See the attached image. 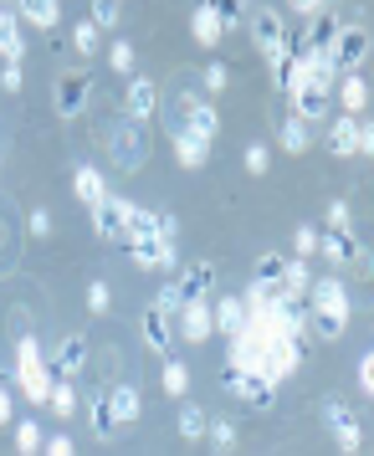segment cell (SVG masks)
<instances>
[{
  "label": "cell",
  "instance_id": "obj_1",
  "mask_svg": "<svg viewBox=\"0 0 374 456\" xmlns=\"http://www.w3.org/2000/svg\"><path fill=\"white\" fill-rule=\"evenodd\" d=\"M128 256L139 267H169L175 272V241L159 236V210L149 206H128Z\"/></svg>",
  "mask_w": 374,
  "mask_h": 456
},
{
  "label": "cell",
  "instance_id": "obj_2",
  "mask_svg": "<svg viewBox=\"0 0 374 456\" xmlns=\"http://www.w3.org/2000/svg\"><path fill=\"white\" fill-rule=\"evenodd\" d=\"M165 128H169V139L190 134V139H200V144H215V134H221V113L210 108V98L185 93V98H175V103L165 108Z\"/></svg>",
  "mask_w": 374,
  "mask_h": 456
},
{
  "label": "cell",
  "instance_id": "obj_3",
  "mask_svg": "<svg viewBox=\"0 0 374 456\" xmlns=\"http://www.w3.org/2000/svg\"><path fill=\"white\" fill-rule=\"evenodd\" d=\"M288 98H292V118H303L308 128L333 118V83L313 77V72H303V67H297V77H292Z\"/></svg>",
  "mask_w": 374,
  "mask_h": 456
},
{
  "label": "cell",
  "instance_id": "obj_4",
  "mask_svg": "<svg viewBox=\"0 0 374 456\" xmlns=\"http://www.w3.org/2000/svg\"><path fill=\"white\" fill-rule=\"evenodd\" d=\"M46 354H42V344L31 338V333H21L16 338V379H21V390H26V400L31 405H46L52 400V379H46Z\"/></svg>",
  "mask_w": 374,
  "mask_h": 456
},
{
  "label": "cell",
  "instance_id": "obj_5",
  "mask_svg": "<svg viewBox=\"0 0 374 456\" xmlns=\"http://www.w3.org/2000/svg\"><path fill=\"white\" fill-rule=\"evenodd\" d=\"M221 385H226L236 400H247L251 411H272V400H277V385H272L267 374H256V370H236V364H221Z\"/></svg>",
  "mask_w": 374,
  "mask_h": 456
},
{
  "label": "cell",
  "instance_id": "obj_6",
  "mask_svg": "<svg viewBox=\"0 0 374 456\" xmlns=\"http://www.w3.org/2000/svg\"><path fill=\"white\" fill-rule=\"evenodd\" d=\"M303 359H308V344H303V333H272L267 344V379L277 385V379H288V374L303 370Z\"/></svg>",
  "mask_w": 374,
  "mask_h": 456
},
{
  "label": "cell",
  "instance_id": "obj_7",
  "mask_svg": "<svg viewBox=\"0 0 374 456\" xmlns=\"http://www.w3.org/2000/svg\"><path fill=\"white\" fill-rule=\"evenodd\" d=\"M247 31H251V42H256V52L262 57H282V11H272V5H247Z\"/></svg>",
  "mask_w": 374,
  "mask_h": 456
},
{
  "label": "cell",
  "instance_id": "obj_8",
  "mask_svg": "<svg viewBox=\"0 0 374 456\" xmlns=\"http://www.w3.org/2000/svg\"><path fill=\"white\" fill-rule=\"evenodd\" d=\"M108 159L118 169H139L149 159V144H144V128L139 124H118L108 134Z\"/></svg>",
  "mask_w": 374,
  "mask_h": 456
},
{
  "label": "cell",
  "instance_id": "obj_9",
  "mask_svg": "<svg viewBox=\"0 0 374 456\" xmlns=\"http://www.w3.org/2000/svg\"><path fill=\"white\" fill-rule=\"evenodd\" d=\"M323 420H329V431H333V441H338V452L344 456H354L359 446H364V426L354 420V411L344 405V400H323Z\"/></svg>",
  "mask_w": 374,
  "mask_h": 456
},
{
  "label": "cell",
  "instance_id": "obj_10",
  "mask_svg": "<svg viewBox=\"0 0 374 456\" xmlns=\"http://www.w3.org/2000/svg\"><path fill=\"white\" fill-rule=\"evenodd\" d=\"M370 57V31L364 26H338V42H333V72L349 77L354 67H364Z\"/></svg>",
  "mask_w": 374,
  "mask_h": 456
},
{
  "label": "cell",
  "instance_id": "obj_11",
  "mask_svg": "<svg viewBox=\"0 0 374 456\" xmlns=\"http://www.w3.org/2000/svg\"><path fill=\"white\" fill-rule=\"evenodd\" d=\"M308 313H329V318H344V323H349V288H344L338 277H313Z\"/></svg>",
  "mask_w": 374,
  "mask_h": 456
},
{
  "label": "cell",
  "instance_id": "obj_12",
  "mask_svg": "<svg viewBox=\"0 0 374 456\" xmlns=\"http://www.w3.org/2000/svg\"><path fill=\"white\" fill-rule=\"evenodd\" d=\"M169 282H175V292H180V308H190V303H206L210 297L215 267H210V262H190V267H180Z\"/></svg>",
  "mask_w": 374,
  "mask_h": 456
},
{
  "label": "cell",
  "instance_id": "obj_13",
  "mask_svg": "<svg viewBox=\"0 0 374 456\" xmlns=\"http://www.w3.org/2000/svg\"><path fill=\"white\" fill-rule=\"evenodd\" d=\"M159 113V83L154 77H128V98H124V124H144Z\"/></svg>",
  "mask_w": 374,
  "mask_h": 456
},
{
  "label": "cell",
  "instance_id": "obj_14",
  "mask_svg": "<svg viewBox=\"0 0 374 456\" xmlns=\"http://www.w3.org/2000/svg\"><path fill=\"white\" fill-rule=\"evenodd\" d=\"M93 231L103 236V241H128V200L118 195H108L93 206Z\"/></svg>",
  "mask_w": 374,
  "mask_h": 456
},
{
  "label": "cell",
  "instance_id": "obj_15",
  "mask_svg": "<svg viewBox=\"0 0 374 456\" xmlns=\"http://www.w3.org/2000/svg\"><path fill=\"white\" fill-rule=\"evenodd\" d=\"M46 370L57 374V379H77V374L87 370V338L83 333H67L62 344H57V354L46 359Z\"/></svg>",
  "mask_w": 374,
  "mask_h": 456
},
{
  "label": "cell",
  "instance_id": "obj_16",
  "mask_svg": "<svg viewBox=\"0 0 374 456\" xmlns=\"http://www.w3.org/2000/svg\"><path fill=\"white\" fill-rule=\"evenodd\" d=\"M93 98V83H87V72H67L62 83H57V113L62 118H77Z\"/></svg>",
  "mask_w": 374,
  "mask_h": 456
},
{
  "label": "cell",
  "instance_id": "obj_17",
  "mask_svg": "<svg viewBox=\"0 0 374 456\" xmlns=\"http://www.w3.org/2000/svg\"><path fill=\"white\" fill-rule=\"evenodd\" d=\"M318 251L329 256L333 267H354V256H359V236L354 231H318Z\"/></svg>",
  "mask_w": 374,
  "mask_h": 456
},
{
  "label": "cell",
  "instance_id": "obj_18",
  "mask_svg": "<svg viewBox=\"0 0 374 456\" xmlns=\"http://www.w3.org/2000/svg\"><path fill=\"white\" fill-rule=\"evenodd\" d=\"M210 333H215V313H210V303H190V308H180V338H185V344H206Z\"/></svg>",
  "mask_w": 374,
  "mask_h": 456
},
{
  "label": "cell",
  "instance_id": "obj_19",
  "mask_svg": "<svg viewBox=\"0 0 374 456\" xmlns=\"http://www.w3.org/2000/svg\"><path fill=\"white\" fill-rule=\"evenodd\" d=\"M329 154H333V159H349V154H359V118H349V113L329 118Z\"/></svg>",
  "mask_w": 374,
  "mask_h": 456
},
{
  "label": "cell",
  "instance_id": "obj_20",
  "mask_svg": "<svg viewBox=\"0 0 374 456\" xmlns=\"http://www.w3.org/2000/svg\"><path fill=\"white\" fill-rule=\"evenodd\" d=\"M139 333H144V344L154 354H169V313L165 308H154V303H149L144 318H139Z\"/></svg>",
  "mask_w": 374,
  "mask_h": 456
},
{
  "label": "cell",
  "instance_id": "obj_21",
  "mask_svg": "<svg viewBox=\"0 0 374 456\" xmlns=\"http://www.w3.org/2000/svg\"><path fill=\"white\" fill-rule=\"evenodd\" d=\"M72 195H77V200H83L87 210L98 206V200H108V185H103V175H98L93 165H77V169H72Z\"/></svg>",
  "mask_w": 374,
  "mask_h": 456
},
{
  "label": "cell",
  "instance_id": "obj_22",
  "mask_svg": "<svg viewBox=\"0 0 374 456\" xmlns=\"http://www.w3.org/2000/svg\"><path fill=\"white\" fill-rule=\"evenodd\" d=\"M190 37L200 46H215L226 31H221V5H195V16H190Z\"/></svg>",
  "mask_w": 374,
  "mask_h": 456
},
{
  "label": "cell",
  "instance_id": "obj_23",
  "mask_svg": "<svg viewBox=\"0 0 374 456\" xmlns=\"http://www.w3.org/2000/svg\"><path fill=\"white\" fill-rule=\"evenodd\" d=\"M21 57H26L21 21H16V11H0V62H16V67H21Z\"/></svg>",
  "mask_w": 374,
  "mask_h": 456
},
{
  "label": "cell",
  "instance_id": "obj_24",
  "mask_svg": "<svg viewBox=\"0 0 374 456\" xmlns=\"http://www.w3.org/2000/svg\"><path fill=\"white\" fill-rule=\"evenodd\" d=\"M108 405H113V420H118V426L139 420V411H144V400H139V385H113V390H108Z\"/></svg>",
  "mask_w": 374,
  "mask_h": 456
},
{
  "label": "cell",
  "instance_id": "obj_25",
  "mask_svg": "<svg viewBox=\"0 0 374 456\" xmlns=\"http://www.w3.org/2000/svg\"><path fill=\"white\" fill-rule=\"evenodd\" d=\"M210 313H215V329L226 333V338H236V333L247 329V303L241 297H221Z\"/></svg>",
  "mask_w": 374,
  "mask_h": 456
},
{
  "label": "cell",
  "instance_id": "obj_26",
  "mask_svg": "<svg viewBox=\"0 0 374 456\" xmlns=\"http://www.w3.org/2000/svg\"><path fill=\"white\" fill-rule=\"evenodd\" d=\"M364 103H370V83H364L359 72H349V77L338 83V108H344L349 118H359V113H364Z\"/></svg>",
  "mask_w": 374,
  "mask_h": 456
},
{
  "label": "cell",
  "instance_id": "obj_27",
  "mask_svg": "<svg viewBox=\"0 0 374 456\" xmlns=\"http://www.w3.org/2000/svg\"><path fill=\"white\" fill-rule=\"evenodd\" d=\"M16 21H37L42 31H52V26L62 21V5L57 0H21L16 5Z\"/></svg>",
  "mask_w": 374,
  "mask_h": 456
},
{
  "label": "cell",
  "instance_id": "obj_28",
  "mask_svg": "<svg viewBox=\"0 0 374 456\" xmlns=\"http://www.w3.org/2000/svg\"><path fill=\"white\" fill-rule=\"evenodd\" d=\"M277 144L288 149V154H303V149L313 144V128L303 124V118H292V113H288V118H277Z\"/></svg>",
  "mask_w": 374,
  "mask_h": 456
},
{
  "label": "cell",
  "instance_id": "obj_29",
  "mask_svg": "<svg viewBox=\"0 0 374 456\" xmlns=\"http://www.w3.org/2000/svg\"><path fill=\"white\" fill-rule=\"evenodd\" d=\"M175 144V165L180 169H200L210 159V144H200V139H190V134H180V139H169Z\"/></svg>",
  "mask_w": 374,
  "mask_h": 456
},
{
  "label": "cell",
  "instance_id": "obj_30",
  "mask_svg": "<svg viewBox=\"0 0 374 456\" xmlns=\"http://www.w3.org/2000/svg\"><path fill=\"white\" fill-rule=\"evenodd\" d=\"M87 420H93V436H113V431H118L108 395H87Z\"/></svg>",
  "mask_w": 374,
  "mask_h": 456
},
{
  "label": "cell",
  "instance_id": "obj_31",
  "mask_svg": "<svg viewBox=\"0 0 374 456\" xmlns=\"http://www.w3.org/2000/svg\"><path fill=\"white\" fill-rule=\"evenodd\" d=\"M206 431H210V415L185 400V405H180V436H185V441H206Z\"/></svg>",
  "mask_w": 374,
  "mask_h": 456
},
{
  "label": "cell",
  "instance_id": "obj_32",
  "mask_svg": "<svg viewBox=\"0 0 374 456\" xmlns=\"http://www.w3.org/2000/svg\"><path fill=\"white\" fill-rule=\"evenodd\" d=\"M46 405H52V415H77V385H72V379H52V400H46Z\"/></svg>",
  "mask_w": 374,
  "mask_h": 456
},
{
  "label": "cell",
  "instance_id": "obj_33",
  "mask_svg": "<svg viewBox=\"0 0 374 456\" xmlns=\"http://www.w3.org/2000/svg\"><path fill=\"white\" fill-rule=\"evenodd\" d=\"M308 329H313V338H323V344H338L344 338V318H329V313H308Z\"/></svg>",
  "mask_w": 374,
  "mask_h": 456
},
{
  "label": "cell",
  "instance_id": "obj_34",
  "mask_svg": "<svg viewBox=\"0 0 374 456\" xmlns=\"http://www.w3.org/2000/svg\"><path fill=\"white\" fill-rule=\"evenodd\" d=\"M308 288H313V272H308V262H297V256H288V297H308Z\"/></svg>",
  "mask_w": 374,
  "mask_h": 456
},
{
  "label": "cell",
  "instance_id": "obj_35",
  "mask_svg": "<svg viewBox=\"0 0 374 456\" xmlns=\"http://www.w3.org/2000/svg\"><path fill=\"white\" fill-rule=\"evenodd\" d=\"M159 385H165V395H185V390H190V370L180 364V359H165V370H159Z\"/></svg>",
  "mask_w": 374,
  "mask_h": 456
},
{
  "label": "cell",
  "instance_id": "obj_36",
  "mask_svg": "<svg viewBox=\"0 0 374 456\" xmlns=\"http://www.w3.org/2000/svg\"><path fill=\"white\" fill-rule=\"evenodd\" d=\"M42 446H46V441H42V426H37V420H16V452H21V456H37Z\"/></svg>",
  "mask_w": 374,
  "mask_h": 456
},
{
  "label": "cell",
  "instance_id": "obj_37",
  "mask_svg": "<svg viewBox=\"0 0 374 456\" xmlns=\"http://www.w3.org/2000/svg\"><path fill=\"white\" fill-rule=\"evenodd\" d=\"M72 46H77L83 57H93V52L103 46V31H98V26H93V21H87V16H83V21L72 26Z\"/></svg>",
  "mask_w": 374,
  "mask_h": 456
},
{
  "label": "cell",
  "instance_id": "obj_38",
  "mask_svg": "<svg viewBox=\"0 0 374 456\" xmlns=\"http://www.w3.org/2000/svg\"><path fill=\"white\" fill-rule=\"evenodd\" d=\"M118 16H124V5H118V0H98V5L87 11V21L98 26V31H103V26H118Z\"/></svg>",
  "mask_w": 374,
  "mask_h": 456
},
{
  "label": "cell",
  "instance_id": "obj_39",
  "mask_svg": "<svg viewBox=\"0 0 374 456\" xmlns=\"http://www.w3.org/2000/svg\"><path fill=\"white\" fill-rule=\"evenodd\" d=\"M210 446H215V452H231V446H236V426H231V420H210Z\"/></svg>",
  "mask_w": 374,
  "mask_h": 456
},
{
  "label": "cell",
  "instance_id": "obj_40",
  "mask_svg": "<svg viewBox=\"0 0 374 456\" xmlns=\"http://www.w3.org/2000/svg\"><path fill=\"white\" fill-rule=\"evenodd\" d=\"M108 62H113V72H124V77H128V72H134V46L113 42V46H108Z\"/></svg>",
  "mask_w": 374,
  "mask_h": 456
},
{
  "label": "cell",
  "instance_id": "obj_41",
  "mask_svg": "<svg viewBox=\"0 0 374 456\" xmlns=\"http://www.w3.org/2000/svg\"><path fill=\"white\" fill-rule=\"evenodd\" d=\"M292 247H297V262L313 256V251H318V226H297L292 231Z\"/></svg>",
  "mask_w": 374,
  "mask_h": 456
},
{
  "label": "cell",
  "instance_id": "obj_42",
  "mask_svg": "<svg viewBox=\"0 0 374 456\" xmlns=\"http://www.w3.org/2000/svg\"><path fill=\"white\" fill-rule=\"evenodd\" d=\"M87 308L108 313V308H113V288H108V282H87Z\"/></svg>",
  "mask_w": 374,
  "mask_h": 456
},
{
  "label": "cell",
  "instance_id": "obj_43",
  "mask_svg": "<svg viewBox=\"0 0 374 456\" xmlns=\"http://www.w3.org/2000/svg\"><path fill=\"white\" fill-rule=\"evenodd\" d=\"M241 159H247V169H251V175H267V165H272L267 144H256V139L247 144V154H241Z\"/></svg>",
  "mask_w": 374,
  "mask_h": 456
},
{
  "label": "cell",
  "instance_id": "obj_44",
  "mask_svg": "<svg viewBox=\"0 0 374 456\" xmlns=\"http://www.w3.org/2000/svg\"><path fill=\"white\" fill-rule=\"evenodd\" d=\"M354 374H359V390L374 400V349H370V354H359V370H354Z\"/></svg>",
  "mask_w": 374,
  "mask_h": 456
},
{
  "label": "cell",
  "instance_id": "obj_45",
  "mask_svg": "<svg viewBox=\"0 0 374 456\" xmlns=\"http://www.w3.org/2000/svg\"><path fill=\"white\" fill-rule=\"evenodd\" d=\"M200 83H206V93H221V87L231 83V72H226V67H221V62H210L206 72H200Z\"/></svg>",
  "mask_w": 374,
  "mask_h": 456
},
{
  "label": "cell",
  "instance_id": "obj_46",
  "mask_svg": "<svg viewBox=\"0 0 374 456\" xmlns=\"http://www.w3.org/2000/svg\"><path fill=\"white\" fill-rule=\"evenodd\" d=\"M349 226H354L349 206H344V200H329V231H349Z\"/></svg>",
  "mask_w": 374,
  "mask_h": 456
},
{
  "label": "cell",
  "instance_id": "obj_47",
  "mask_svg": "<svg viewBox=\"0 0 374 456\" xmlns=\"http://www.w3.org/2000/svg\"><path fill=\"white\" fill-rule=\"evenodd\" d=\"M26 226H31V236H52V210L37 206L31 216H26Z\"/></svg>",
  "mask_w": 374,
  "mask_h": 456
},
{
  "label": "cell",
  "instance_id": "obj_48",
  "mask_svg": "<svg viewBox=\"0 0 374 456\" xmlns=\"http://www.w3.org/2000/svg\"><path fill=\"white\" fill-rule=\"evenodd\" d=\"M21 83H26V72L16 62H5L0 67V87H5V93H21Z\"/></svg>",
  "mask_w": 374,
  "mask_h": 456
},
{
  "label": "cell",
  "instance_id": "obj_49",
  "mask_svg": "<svg viewBox=\"0 0 374 456\" xmlns=\"http://www.w3.org/2000/svg\"><path fill=\"white\" fill-rule=\"evenodd\" d=\"M247 21V5H221V31H236Z\"/></svg>",
  "mask_w": 374,
  "mask_h": 456
},
{
  "label": "cell",
  "instance_id": "obj_50",
  "mask_svg": "<svg viewBox=\"0 0 374 456\" xmlns=\"http://www.w3.org/2000/svg\"><path fill=\"white\" fill-rule=\"evenodd\" d=\"M46 456H77L72 436H46Z\"/></svg>",
  "mask_w": 374,
  "mask_h": 456
},
{
  "label": "cell",
  "instance_id": "obj_51",
  "mask_svg": "<svg viewBox=\"0 0 374 456\" xmlns=\"http://www.w3.org/2000/svg\"><path fill=\"white\" fill-rule=\"evenodd\" d=\"M354 277H364V282H374V251L364 247L359 256H354Z\"/></svg>",
  "mask_w": 374,
  "mask_h": 456
},
{
  "label": "cell",
  "instance_id": "obj_52",
  "mask_svg": "<svg viewBox=\"0 0 374 456\" xmlns=\"http://www.w3.org/2000/svg\"><path fill=\"white\" fill-rule=\"evenodd\" d=\"M359 154L374 159V118H359Z\"/></svg>",
  "mask_w": 374,
  "mask_h": 456
},
{
  "label": "cell",
  "instance_id": "obj_53",
  "mask_svg": "<svg viewBox=\"0 0 374 456\" xmlns=\"http://www.w3.org/2000/svg\"><path fill=\"white\" fill-rule=\"evenodd\" d=\"M159 236H165V241L180 236V216H175V210H159Z\"/></svg>",
  "mask_w": 374,
  "mask_h": 456
},
{
  "label": "cell",
  "instance_id": "obj_54",
  "mask_svg": "<svg viewBox=\"0 0 374 456\" xmlns=\"http://www.w3.org/2000/svg\"><path fill=\"white\" fill-rule=\"evenodd\" d=\"M11 415H16V400L5 395V385H0V426H11Z\"/></svg>",
  "mask_w": 374,
  "mask_h": 456
}]
</instances>
